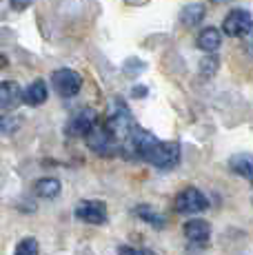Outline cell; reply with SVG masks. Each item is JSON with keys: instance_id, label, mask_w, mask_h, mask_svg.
<instances>
[{"instance_id": "obj_1", "label": "cell", "mask_w": 253, "mask_h": 255, "mask_svg": "<svg viewBox=\"0 0 253 255\" xmlns=\"http://www.w3.org/2000/svg\"><path fill=\"white\" fill-rule=\"evenodd\" d=\"M118 105H116V111H111L109 116H107V120L102 122V127L107 129V133L111 135L118 144H123L125 138L129 135V131L133 129V118H131L129 109L123 105V100H116Z\"/></svg>"}, {"instance_id": "obj_2", "label": "cell", "mask_w": 253, "mask_h": 255, "mask_svg": "<svg viewBox=\"0 0 253 255\" xmlns=\"http://www.w3.org/2000/svg\"><path fill=\"white\" fill-rule=\"evenodd\" d=\"M155 135L151 133V131L142 129V127L133 125V129L129 131V135L125 138V142L120 144V151L126 155V158H142L147 155V151L151 149V146L155 144Z\"/></svg>"}, {"instance_id": "obj_3", "label": "cell", "mask_w": 253, "mask_h": 255, "mask_svg": "<svg viewBox=\"0 0 253 255\" xmlns=\"http://www.w3.org/2000/svg\"><path fill=\"white\" fill-rule=\"evenodd\" d=\"M147 162H151L158 169H173L180 162V144L178 142H155L144 155Z\"/></svg>"}, {"instance_id": "obj_4", "label": "cell", "mask_w": 253, "mask_h": 255, "mask_svg": "<svg viewBox=\"0 0 253 255\" xmlns=\"http://www.w3.org/2000/svg\"><path fill=\"white\" fill-rule=\"evenodd\" d=\"M85 140H87V146H89L94 153L105 155V158H111L116 151H120V144L107 133V129L100 125V122L85 135Z\"/></svg>"}, {"instance_id": "obj_5", "label": "cell", "mask_w": 253, "mask_h": 255, "mask_svg": "<svg viewBox=\"0 0 253 255\" xmlns=\"http://www.w3.org/2000/svg\"><path fill=\"white\" fill-rule=\"evenodd\" d=\"M51 85L62 98H74L82 89V78L78 71L71 69H58L51 73Z\"/></svg>"}, {"instance_id": "obj_6", "label": "cell", "mask_w": 253, "mask_h": 255, "mask_svg": "<svg viewBox=\"0 0 253 255\" xmlns=\"http://www.w3.org/2000/svg\"><path fill=\"white\" fill-rule=\"evenodd\" d=\"M178 213H202L209 207V200L204 198L202 191H198L196 186H187L176 195V202H173Z\"/></svg>"}, {"instance_id": "obj_7", "label": "cell", "mask_w": 253, "mask_h": 255, "mask_svg": "<svg viewBox=\"0 0 253 255\" xmlns=\"http://www.w3.org/2000/svg\"><path fill=\"white\" fill-rule=\"evenodd\" d=\"M253 29V18L247 9H236L225 18L222 22V31L231 38H242Z\"/></svg>"}, {"instance_id": "obj_8", "label": "cell", "mask_w": 253, "mask_h": 255, "mask_svg": "<svg viewBox=\"0 0 253 255\" xmlns=\"http://www.w3.org/2000/svg\"><path fill=\"white\" fill-rule=\"evenodd\" d=\"M76 218L87 224H105L107 222V204L100 200H82L76 207Z\"/></svg>"}, {"instance_id": "obj_9", "label": "cell", "mask_w": 253, "mask_h": 255, "mask_svg": "<svg viewBox=\"0 0 253 255\" xmlns=\"http://www.w3.org/2000/svg\"><path fill=\"white\" fill-rule=\"evenodd\" d=\"M96 125H98V114L94 109H82L78 116L71 118L69 127H67V133L74 135V138H85Z\"/></svg>"}, {"instance_id": "obj_10", "label": "cell", "mask_w": 253, "mask_h": 255, "mask_svg": "<svg viewBox=\"0 0 253 255\" xmlns=\"http://www.w3.org/2000/svg\"><path fill=\"white\" fill-rule=\"evenodd\" d=\"M22 102L18 82H0V111H11Z\"/></svg>"}, {"instance_id": "obj_11", "label": "cell", "mask_w": 253, "mask_h": 255, "mask_svg": "<svg viewBox=\"0 0 253 255\" xmlns=\"http://www.w3.org/2000/svg\"><path fill=\"white\" fill-rule=\"evenodd\" d=\"M184 235H187L189 242L204 244L211 238V224L204 222V220H189V222L184 224Z\"/></svg>"}, {"instance_id": "obj_12", "label": "cell", "mask_w": 253, "mask_h": 255, "mask_svg": "<svg viewBox=\"0 0 253 255\" xmlns=\"http://www.w3.org/2000/svg\"><path fill=\"white\" fill-rule=\"evenodd\" d=\"M196 42H198V49H202L204 53H213V51H218L220 45H222V33L218 31L216 27H207L198 33Z\"/></svg>"}, {"instance_id": "obj_13", "label": "cell", "mask_w": 253, "mask_h": 255, "mask_svg": "<svg viewBox=\"0 0 253 255\" xmlns=\"http://www.w3.org/2000/svg\"><path fill=\"white\" fill-rule=\"evenodd\" d=\"M229 166H231V171L236 175H240V178L253 182V155H249V153L233 155V158L229 160Z\"/></svg>"}, {"instance_id": "obj_14", "label": "cell", "mask_w": 253, "mask_h": 255, "mask_svg": "<svg viewBox=\"0 0 253 255\" xmlns=\"http://www.w3.org/2000/svg\"><path fill=\"white\" fill-rule=\"evenodd\" d=\"M22 100H25L29 107H40L42 102L47 100V85H45V80H36L33 85H29L27 91L22 93Z\"/></svg>"}, {"instance_id": "obj_15", "label": "cell", "mask_w": 253, "mask_h": 255, "mask_svg": "<svg viewBox=\"0 0 253 255\" xmlns=\"http://www.w3.org/2000/svg\"><path fill=\"white\" fill-rule=\"evenodd\" d=\"M60 189H62L60 180H56V178H42V180H38V182L33 184V193H36L38 198H47V200L58 198Z\"/></svg>"}, {"instance_id": "obj_16", "label": "cell", "mask_w": 253, "mask_h": 255, "mask_svg": "<svg viewBox=\"0 0 253 255\" xmlns=\"http://www.w3.org/2000/svg\"><path fill=\"white\" fill-rule=\"evenodd\" d=\"M204 16H207L204 4H189L182 11V22L187 24V27H196V24H200L204 20Z\"/></svg>"}, {"instance_id": "obj_17", "label": "cell", "mask_w": 253, "mask_h": 255, "mask_svg": "<svg viewBox=\"0 0 253 255\" xmlns=\"http://www.w3.org/2000/svg\"><path fill=\"white\" fill-rule=\"evenodd\" d=\"M135 215H138L140 220H144V222H149L155 229H162L164 224H167V220H164L162 215L155 213L151 207H147V204H140V207H135Z\"/></svg>"}, {"instance_id": "obj_18", "label": "cell", "mask_w": 253, "mask_h": 255, "mask_svg": "<svg viewBox=\"0 0 253 255\" xmlns=\"http://www.w3.org/2000/svg\"><path fill=\"white\" fill-rule=\"evenodd\" d=\"M20 129V118L18 116H0V135H11Z\"/></svg>"}, {"instance_id": "obj_19", "label": "cell", "mask_w": 253, "mask_h": 255, "mask_svg": "<svg viewBox=\"0 0 253 255\" xmlns=\"http://www.w3.org/2000/svg\"><path fill=\"white\" fill-rule=\"evenodd\" d=\"M13 255H38V240L36 238L20 240V244L16 247V253Z\"/></svg>"}, {"instance_id": "obj_20", "label": "cell", "mask_w": 253, "mask_h": 255, "mask_svg": "<svg viewBox=\"0 0 253 255\" xmlns=\"http://www.w3.org/2000/svg\"><path fill=\"white\" fill-rule=\"evenodd\" d=\"M202 73H207V76H213L218 69V58L216 56H211V58H207V60H202Z\"/></svg>"}, {"instance_id": "obj_21", "label": "cell", "mask_w": 253, "mask_h": 255, "mask_svg": "<svg viewBox=\"0 0 253 255\" xmlns=\"http://www.w3.org/2000/svg\"><path fill=\"white\" fill-rule=\"evenodd\" d=\"M118 255H153L151 251L147 249H135V247H120L118 249Z\"/></svg>"}, {"instance_id": "obj_22", "label": "cell", "mask_w": 253, "mask_h": 255, "mask_svg": "<svg viewBox=\"0 0 253 255\" xmlns=\"http://www.w3.org/2000/svg\"><path fill=\"white\" fill-rule=\"evenodd\" d=\"M9 2H11V7L16 9V11H25L27 7H31V4L36 2V0H9Z\"/></svg>"}, {"instance_id": "obj_23", "label": "cell", "mask_w": 253, "mask_h": 255, "mask_svg": "<svg viewBox=\"0 0 253 255\" xmlns=\"http://www.w3.org/2000/svg\"><path fill=\"white\" fill-rule=\"evenodd\" d=\"M147 89H142V87H138V89H133V96H144Z\"/></svg>"}, {"instance_id": "obj_24", "label": "cell", "mask_w": 253, "mask_h": 255, "mask_svg": "<svg viewBox=\"0 0 253 255\" xmlns=\"http://www.w3.org/2000/svg\"><path fill=\"white\" fill-rule=\"evenodd\" d=\"M4 67H7V58L0 53V69H4Z\"/></svg>"}, {"instance_id": "obj_25", "label": "cell", "mask_w": 253, "mask_h": 255, "mask_svg": "<svg viewBox=\"0 0 253 255\" xmlns=\"http://www.w3.org/2000/svg\"><path fill=\"white\" fill-rule=\"evenodd\" d=\"M216 4H225V2H231V0H213Z\"/></svg>"}]
</instances>
